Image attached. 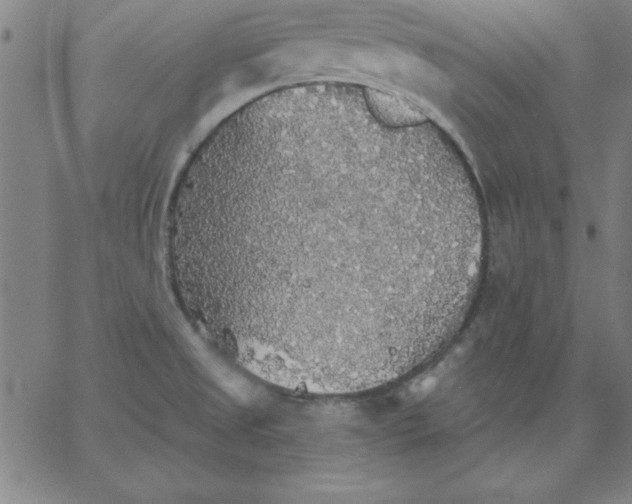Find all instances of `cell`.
<instances>
[{"mask_svg": "<svg viewBox=\"0 0 632 504\" xmlns=\"http://www.w3.org/2000/svg\"><path fill=\"white\" fill-rule=\"evenodd\" d=\"M247 228L272 245L260 276L268 286L329 307H386L417 297L447 245L432 181L346 150L274 164L252 199Z\"/></svg>", "mask_w": 632, "mask_h": 504, "instance_id": "6da1fadb", "label": "cell"}, {"mask_svg": "<svg viewBox=\"0 0 632 504\" xmlns=\"http://www.w3.org/2000/svg\"><path fill=\"white\" fill-rule=\"evenodd\" d=\"M367 102L374 114L392 126H409L420 121L417 111L393 95L365 88Z\"/></svg>", "mask_w": 632, "mask_h": 504, "instance_id": "7a4b0ae2", "label": "cell"}]
</instances>
